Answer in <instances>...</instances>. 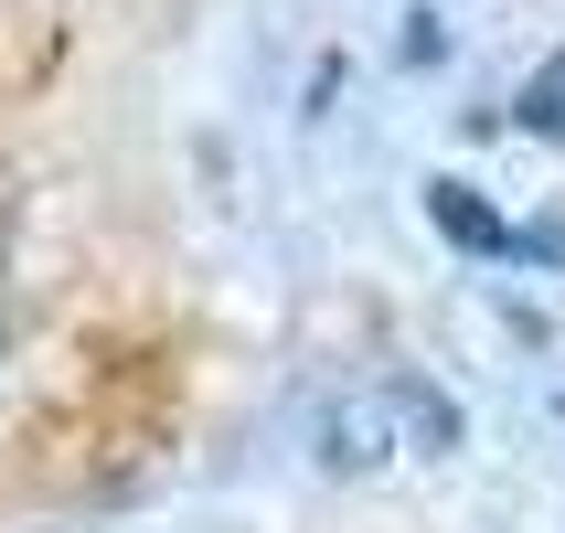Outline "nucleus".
I'll use <instances>...</instances> for the list:
<instances>
[{
    "label": "nucleus",
    "mask_w": 565,
    "mask_h": 533,
    "mask_svg": "<svg viewBox=\"0 0 565 533\" xmlns=\"http://www.w3.org/2000/svg\"><path fill=\"white\" fill-rule=\"evenodd\" d=\"M448 448H459V406H448L438 384H416V374L363 384V395H342V406L310 427V459L331 480H374V470H395V459H448Z\"/></svg>",
    "instance_id": "obj_1"
},
{
    "label": "nucleus",
    "mask_w": 565,
    "mask_h": 533,
    "mask_svg": "<svg viewBox=\"0 0 565 533\" xmlns=\"http://www.w3.org/2000/svg\"><path fill=\"white\" fill-rule=\"evenodd\" d=\"M427 224H438L459 256H512V214H491L470 182H427Z\"/></svg>",
    "instance_id": "obj_2"
},
{
    "label": "nucleus",
    "mask_w": 565,
    "mask_h": 533,
    "mask_svg": "<svg viewBox=\"0 0 565 533\" xmlns=\"http://www.w3.org/2000/svg\"><path fill=\"white\" fill-rule=\"evenodd\" d=\"M512 118L534 128V139H565V43L534 64V86H523V107H512Z\"/></svg>",
    "instance_id": "obj_3"
},
{
    "label": "nucleus",
    "mask_w": 565,
    "mask_h": 533,
    "mask_svg": "<svg viewBox=\"0 0 565 533\" xmlns=\"http://www.w3.org/2000/svg\"><path fill=\"white\" fill-rule=\"evenodd\" d=\"M512 256H534V267H565V214H544V224H512Z\"/></svg>",
    "instance_id": "obj_4"
},
{
    "label": "nucleus",
    "mask_w": 565,
    "mask_h": 533,
    "mask_svg": "<svg viewBox=\"0 0 565 533\" xmlns=\"http://www.w3.org/2000/svg\"><path fill=\"white\" fill-rule=\"evenodd\" d=\"M448 54V32H438V11H416V22H406V64H438Z\"/></svg>",
    "instance_id": "obj_5"
}]
</instances>
